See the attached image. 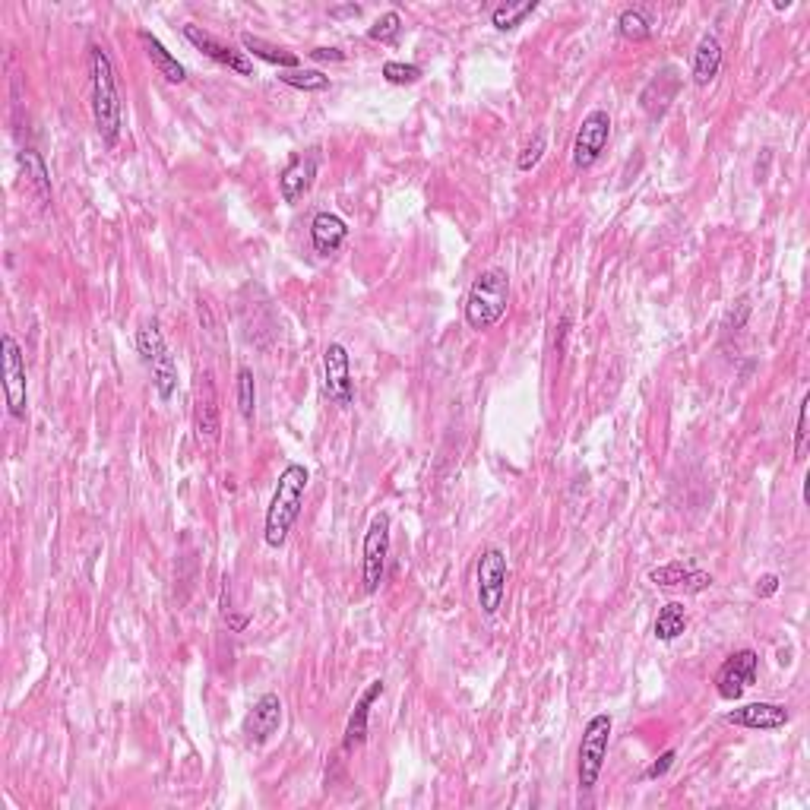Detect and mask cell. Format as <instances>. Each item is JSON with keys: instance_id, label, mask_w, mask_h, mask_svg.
<instances>
[{"instance_id": "cell-1", "label": "cell", "mask_w": 810, "mask_h": 810, "mask_svg": "<svg viewBox=\"0 0 810 810\" xmlns=\"http://www.w3.org/2000/svg\"><path fill=\"white\" fill-rule=\"evenodd\" d=\"M89 73H92V121L102 143L114 149L124 127V105H121L118 73H114V64L102 45L89 48Z\"/></svg>"}, {"instance_id": "cell-2", "label": "cell", "mask_w": 810, "mask_h": 810, "mask_svg": "<svg viewBox=\"0 0 810 810\" xmlns=\"http://www.w3.org/2000/svg\"><path fill=\"white\" fill-rule=\"evenodd\" d=\"M307 469L301 462H288L282 469L279 481H276V491H273V500H269V510H266V529H263V538L269 548H282L288 532L298 523L301 516V507H304V491H307Z\"/></svg>"}, {"instance_id": "cell-3", "label": "cell", "mask_w": 810, "mask_h": 810, "mask_svg": "<svg viewBox=\"0 0 810 810\" xmlns=\"http://www.w3.org/2000/svg\"><path fill=\"white\" fill-rule=\"evenodd\" d=\"M510 304V276L504 269H485L478 273L466 295V323L472 330L485 333L504 320Z\"/></svg>"}, {"instance_id": "cell-4", "label": "cell", "mask_w": 810, "mask_h": 810, "mask_svg": "<svg viewBox=\"0 0 810 810\" xmlns=\"http://www.w3.org/2000/svg\"><path fill=\"white\" fill-rule=\"evenodd\" d=\"M611 716L599 712L586 722L583 741H580V760H576V779H580V792H592L599 785V776L608 760V744H611Z\"/></svg>"}, {"instance_id": "cell-5", "label": "cell", "mask_w": 810, "mask_h": 810, "mask_svg": "<svg viewBox=\"0 0 810 810\" xmlns=\"http://www.w3.org/2000/svg\"><path fill=\"white\" fill-rule=\"evenodd\" d=\"M507 576H510V567H507V554L500 548H485L478 554V564H475V589H478V605L488 617H494L504 605V595H507Z\"/></svg>"}, {"instance_id": "cell-6", "label": "cell", "mask_w": 810, "mask_h": 810, "mask_svg": "<svg viewBox=\"0 0 810 810\" xmlns=\"http://www.w3.org/2000/svg\"><path fill=\"white\" fill-rule=\"evenodd\" d=\"M390 557V513H377L364 532V561H361V583L364 592H377L387 573Z\"/></svg>"}, {"instance_id": "cell-7", "label": "cell", "mask_w": 810, "mask_h": 810, "mask_svg": "<svg viewBox=\"0 0 810 810\" xmlns=\"http://www.w3.org/2000/svg\"><path fill=\"white\" fill-rule=\"evenodd\" d=\"M608 140H611V114L605 108L589 111L580 130H576V140H573V168H580V171L592 168L602 159Z\"/></svg>"}, {"instance_id": "cell-8", "label": "cell", "mask_w": 810, "mask_h": 810, "mask_svg": "<svg viewBox=\"0 0 810 810\" xmlns=\"http://www.w3.org/2000/svg\"><path fill=\"white\" fill-rule=\"evenodd\" d=\"M323 383H326V396L336 405L349 409L355 402V380H352V361L349 349L342 342H330L323 352Z\"/></svg>"}, {"instance_id": "cell-9", "label": "cell", "mask_w": 810, "mask_h": 810, "mask_svg": "<svg viewBox=\"0 0 810 810\" xmlns=\"http://www.w3.org/2000/svg\"><path fill=\"white\" fill-rule=\"evenodd\" d=\"M317 168H320V149H307V152H295L292 159L285 162V168L279 171V194L285 203H298L311 194V187L317 181Z\"/></svg>"}, {"instance_id": "cell-10", "label": "cell", "mask_w": 810, "mask_h": 810, "mask_svg": "<svg viewBox=\"0 0 810 810\" xmlns=\"http://www.w3.org/2000/svg\"><path fill=\"white\" fill-rule=\"evenodd\" d=\"M757 652L754 649H741L735 655H728L725 665L719 668L716 674V690H719V697L728 700V703H735L744 697V690L757 681Z\"/></svg>"}, {"instance_id": "cell-11", "label": "cell", "mask_w": 810, "mask_h": 810, "mask_svg": "<svg viewBox=\"0 0 810 810\" xmlns=\"http://www.w3.org/2000/svg\"><path fill=\"white\" fill-rule=\"evenodd\" d=\"M0 349H4V396H7V409L13 418H26V361L19 342L7 333L0 339Z\"/></svg>"}, {"instance_id": "cell-12", "label": "cell", "mask_w": 810, "mask_h": 810, "mask_svg": "<svg viewBox=\"0 0 810 810\" xmlns=\"http://www.w3.org/2000/svg\"><path fill=\"white\" fill-rule=\"evenodd\" d=\"M194 428L200 440L212 443L219 440V393H216V380L212 371L197 374V387H194Z\"/></svg>"}, {"instance_id": "cell-13", "label": "cell", "mask_w": 810, "mask_h": 810, "mask_svg": "<svg viewBox=\"0 0 810 810\" xmlns=\"http://www.w3.org/2000/svg\"><path fill=\"white\" fill-rule=\"evenodd\" d=\"M181 32H184V38H187L190 45H194L197 51H203L206 57H212V61H216V64H222V67H228V70H235V73H241V76H250V73H254V67H250V61L244 57V51H235L231 45L219 42V38L212 35V32H206V29H200V26H194V23L181 26Z\"/></svg>"}, {"instance_id": "cell-14", "label": "cell", "mask_w": 810, "mask_h": 810, "mask_svg": "<svg viewBox=\"0 0 810 810\" xmlns=\"http://www.w3.org/2000/svg\"><path fill=\"white\" fill-rule=\"evenodd\" d=\"M279 725H282V700L276 697V693H263V697L254 703V709L244 716L241 731L247 735V741L266 744L279 731Z\"/></svg>"}, {"instance_id": "cell-15", "label": "cell", "mask_w": 810, "mask_h": 810, "mask_svg": "<svg viewBox=\"0 0 810 810\" xmlns=\"http://www.w3.org/2000/svg\"><path fill=\"white\" fill-rule=\"evenodd\" d=\"M649 580L662 589H684V592H703L712 586V576L693 561H671L665 567H655L649 570Z\"/></svg>"}, {"instance_id": "cell-16", "label": "cell", "mask_w": 810, "mask_h": 810, "mask_svg": "<svg viewBox=\"0 0 810 810\" xmlns=\"http://www.w3.org/2000/svg\"><path fill=\"white\" fill-rule=\"evenodd\" d=\"M725 722L750 728V731H779L792 722V712L779 703H747L741 709H731Z\"/></svg>"}, {"instance_id": "cell-17", "label": "cell", "mask_w": 810, "mask_h": 810, "mask_svg": "<svg viewBox=\"0 0 810 810\" xmlns=\"http://www.w3.org/2000/svg\"><path fill=\"white\" fill-rule=\"evenodd\" d=\"M678 89H681V76L674 67H665L662 73H655L652 80L646 83V89L640 92V108L649 114L652 121L665 118V111L671 108V102L678 99Z\"/></svg>"}, {"instance_id": "cell-18", "label": "cell", "mask_w": 810, "mask_h": 810, "mask_svg": "<svg viewBox=\"0 0 810 810\" xmlns=\"http://www.w3.org/2000/svg\"><path fill=\"white\" fill-rule=\"evenodd\" d=\"M377 697H383V681H371L368 690L358 697L352 716H349V725H345V738H342L345 750H355L368 741V716H371V706L377 703Z\"/></svg>"}, {"instance_id": "cell-19", "label": "cell", "mask_w": 810, "mask_h": 810, "mask_svg": "<svg viewBox=\"0 0 810 810\" xmlns=\"http://www.w3.org/2000/svg\"><path fill=\"white\" fill-rule=\"evenodd\" d=\"M349 238V225H345L336 212H317L311 222V244L320 257H333L336 250Z\"/></svg>"}, {"instance_id": "cell-20", "label": "cell", "mask_w": 810, "mask_h": 810, "mask_svg": "<svg viewBox=\"0 0 810 810\" xmlns=\"http://www.w3.org/2000/svg\"><path fill=\"white\" fill-rule=\"evenodd\" d=\"M722 70V45L716 35H703L697 51H693V83L697 86H709Z\"/></svg>"}, {"instance_id": "cell-21", "label": "cell", "mask_w": 810, "mask_h": 810, "mask_svg": "<svg viewBox=\"0 0 810 810\" xmlns=\"http://www.w3.org/2000/svg\"><path fill=\"white\" fill-rule=\"evenodd\" d=\"M140 42H143V48H146V54H149V61H152V67L159 70V76H165L168 83H184L187 80V70H184V64H178V57L171 54L156 35L152 32H140Z\"/></svg>"}, {"instance_id": "cell-22", "label": "cell", "mask_w": 810, "mask_h": 810, "mask_svg": "<svg viewBox=\"0 0 810 810\" xmlns=\"http://www.w3.org/2000/svg\"><path fill=\"white\" fill-rule=\"evenodd\" d=\"M241 45H244V51H250L254 57H260V61L273 64V67H279V70H298V67H301V57H298V54L285 51V48H279V45H269L266 38H260V35L244 32V35H241Z\"/></svg>"}, {"instance_id": "cell-23", "label": "cell", "mask_w": 810, "mask_h": 810, "mask_svg": "<svg viewBox=\"0 0 810 810\" xmlns=\"http://www.w3.org/2000/svg\"><path fill=\"white\" fill-rule=\"evenodd\" d=\"M655 640L671 643L687 630V608L681 602H668L659 608V617H655Z\"/></svg>"}, {"instance_id": "cell-24", "label": "cell", "mask_w": 810, "mask_h": 810, "mask_svg": "<svg viewBox=\"0 0 810 810\" xmlns=\"http://www.w3.org/2000/svg\"><path fill=\"white\" fill-rule=\"evenodd\" d=\"M19 165L26 168V178H29V184L35 190L38 203L48 206L51 203V178H48V168H45L42 156L32 152V149H26V152H19Z\"/></svg>"}, {"instance_id": "cell-25", "label": "cell", "mask_w": 810, "mask_h": 810, "mask_svg": "<svg viewBox=\"0 0 810 810\" xmlns=\"http://www.w3.org/2000/svg\"><path fill=\"white\" fill-rule=\"evenodd\" d=\"M538 10V0H523V4H500L491 10V23L500 32H513L516 26L526 23V16Z\"/></svg>"}, {"instance_id": "cell-26", "label": "cell", "mask_w": 810, "mask_h": 810, "mask_svg": "<svg viewBox=\"0 0 810 810\" xmlns=\"http://www.w3.org/2000/svg\"><path fill=\"white\" fill-rule=\"evenodd\" d=\"M152 383H156V393L162 402H168L178 390V364H175V355L165 352L159 361H152Z\"/></svg>"}, {"instance_id": "cell-27", "label": "cell", "mask_w": 810, "mask_h": 810, "mask_svg": "<svg viewBox=\"0 0 810 810\" xmlns=\"http://www.w3.org/2000/svg\"><path fill=\"white\" fill-rule=\"evenodd\" d=\"M137 349H140V355H143V361H146V364L159 361V358L168 352L165 336H162V330H159V320H149V323H143V330L137 333Z\"/></svg>"}, {"instance_id": "cell-28", "label": "cell", "mask_w": 810, "mask_h": 810, "mask_svg": "<svg viewBox=\"0 0 810 810\" xmlns=\"http://www.w3.org/2000/svg\"><path fill=\"white\" fill-rule=\"evenodd\" d=\"M617 32H621V38H627V42H646L652 35V26L640 7H630L617 16Z\"/></svg>"}, {"instance_id": "cell-29", "label": "cell", "mask_w": 810, "mask_h": 810, "mask_svg": "<svg viewBox=\"0 0 810 810\" xmlns=\"http://www.w3.org/2000/svg\"><path fill=\"white\" fill-rule=\"evenodd\" d=\"M279 80L285 86H292V89H301V92H323L326 86H330V76H323L320 70H282L279 73Z\"/></svg>"}, {"instance_id": "cell-30", "label": "cell", "mask_w": 810, "mask_h": 810, "mask_svg": "<svg viewBox=\"0 0 810 810\" xmlns=\"http://www.w3.org/2000/svg\"><path fill=\"white\" fill-rule=\"evenodd\" d=\"M238 412L244 421H254L257 412V383H254V371L241 368L238 371Z\"/></svg>"}, {"instance_id": "cell-31", "label": "cell", "mask_w": 810, "mask_h": 810, "mask_svg": "<svg viewBox=\"0 0 810 810\" xmlns=\"http://www.w3.org/2000/svg\"><path fill=\"white\" fill-rule=\"evenodd\" d=\"M399 32H402V16L390 10L368 29V38H371V42H380V45H393L399 38Z\"/></svg>"}, {"instance_id": "cell-32", "label": "cell", "mask_w": 810, "mask_h": 810, "mask_svg": "<svg viewBox=\"0 0 810 810\" xmlns=\"http://www.w3.org/2000/svg\"><path fill=\"white\" fill-rule=\"evenodd\" d=\"M383 76H387V83H393V86H412L421 80V67L390 61V64H383Z\"/></svg>"}, {"instance_id": "cell-33", "label": "cell", "mask_w": 810, "mask_h": 810, "mask_svg": "<svg viewBox=\"0 0 810 810\" xmlns=\"http://www.w3.org/2000/svg\"><path fill=\"white\" fill-rule=\"evenodd\" d=\"M542 156H545V130H538L535 137H532V143H526V149L519 152L516 168L519 171H532L538 162H542Z\"/></svg>"}, {"instance_id": "cell-34", "label": "cell", "mask_w": 810, "mask_h": 810, "mask_svg": "<svg viewBox=\"0 0 810 810\" xmlns=\"http://www.w3.org/2000/svg\"><path fill=\"white\" fill-rule=\"evenodd\" d=\"M807 409H810V396L801 399L798 405V428H795V459H804V447H807Z\"/></svg>"}, {"instance_id": "cell-35", "label": "cell", "mask_w": 810, "mask_h": 810, "mask_svg": "<svg viewBox=\"0 0 810 810\" xmlns=\"http://www.w3.org/2000/svg\"><path fill=\"white\" fill-rule=\"evenodd\" d=\"M674 757H678V754H674V750H665V754H662L659 760H655V763L646 769V779H662V776L668 773V769H671Z\"/></svg>"}, {"instance_id": "cell-36", "label": "cell", "mask_w": 810, "mask_h": 810, "mask_svg": "<svg viewBox=\"0 0 810 810\" xmlns=\"http://www.w3.org/2000/svg\"><path fill=\"white\" fill-rule=\"evenodd\" d=\"M776 592H779V576L776 573H763L757 580V595H760V599H769V595H776Z\"/></svg>"}, {"instance_id": "cell-37", "label": "cell", "mask_w": 810, "mask_h": 810, "mask_svg": "<svg viewBox=\"0 0 810 810\" xmlns=\"http://www.w3.org/2000/svg\"><path fill=\"white\" fill-rule=\"evenodd\" d=\"M311 57L314 61H345V54L339 48H314Z\"/></svg>"}, {"instance_id": "cell-38", "label": "cell", "mask_w": 810, "mask_h": 810, "mask_svg": "<svg viewBox=\"0 0 810 810\" xmlns=\"http://www.w3.org/2000/svg\"><path fill=\"white\" fill-rule=\"evenodd\" d=\"M358 13H361V7H355V4H352V7H336V10H333V16H358Z\"/></svg>"}]
</instances>
